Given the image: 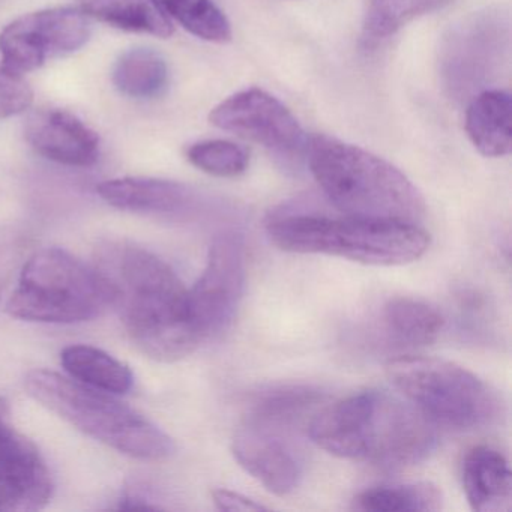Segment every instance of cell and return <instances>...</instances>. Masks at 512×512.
I'll list each match as a JSON object with an SVG mask.
<instances>
[{
    "instance_id": "6da1fadb",
    "label": "cell",
    "mask_w": 512,
    "mask_h": 512,
    "mask_svg": "<svg viewBox=\"0 0 512 512\" xmlns=\"http://www.w3.org/2000/svg\"><path fill=\"white\" fill-rule=\"evenodd\" d=\"M95 259L113 308L140 352L155 361L175 362L200 346L188 289L164 260L125 241L106 242L97 248Z\"/></svg>"
},
{
    "instance_id": "7a4b0ae2",
    "label": "cell",
    "mask_w": 512,
    "mask_h": 512,
    "mask_svg": "<svg viewBox=\"0 0 512 512\" xmlns=\"http://www.w3.org/2000/svg\"><path fill=\"white\" fill-rule=\"evenodd\" d=\"M308 434L335 457L383 469L415 466L437 445L436 428L418 407L376 389L325 407L310 422Z\"/></svg>"
},
{
    "instance_id": "3957f363",
    "label": "cell",
    "mask_w": 512,
    "mask_h": 512,
    "mask_svg": "<svg viewBox=\"0 0 512 512\" xmlns=\"http://www.w3.org/2000/svg\"><path fill=\"white\" fill-rule=\"evenodd\" d=\"M307 155L317 184L347 217L412 224L424 217L418 188L383 158L328 136L311 137Z\"/></svg>"
},
{
    "instance_id": "277c9868",
    "label": "cell",
    "mask_w": 512,
    "mask_h": 512,
    "mask_svg": "<svg viewBox=\"0 0 512 512\" xmlns=\"http://www.w3.org/2000/svg\"><path fill=\"white\" fill-rule=\"evenodd\" d=\"M272 244L286 253L325 254L368 266H403L427 253L418 224L368 218L280 214L268 223Z\"/></svg>"
},
{
    "instance_id": "5b68a950",
    "label": "cell",
    "mask_w": 512,
    "mask_h": 512,
    "mask_svg": "<svg viewBox=\"0 0 512 512\" xmlns=\"http://www.w3.org/2000/svg\"><path fill=\"white\" fill-rule=\"evenodd\" d=\"M25 386L50 412L121 454L152 461L175 454L172 437L110 392L50 370L31 371Z\"/></svg>"
},
{
    "instance_id": "8992f818",
    "label": "cell",
    "mask_w": 512,
    "mask_h": 512,
    "mask_svg": "<svg viewBox=\"0 0 512 512\" xmlns=\"http://www.w3.org/2000/svg\"><path fill=\"white\" fill-rule=\"evenodd\" d=\"M110 308L112 293L103 275L61 248L29 257L7 302L11 316L40 323L88 322Z\"/></svg>"
},
{
    "instance_id": "52a82bcc",
    "label": "cell",
    "mask_w": 512,
    "mask_h": 512,
    "mask_svg": "<svg viewBox=\"0 0 512 512\" xmlns=\"http://www.w3.org/2000/svg\"><path fill=\"white\" fill-rule=\"evenodd\" d=\"M392 385L434 425L481 430L502 413L496 392L472 371L430 356H400L386 364Z\"/></svg>"
},
{
    "instance_id": "ba28073f",
    "label": "cell",
    "mask_w": 512,
    "mask_h": 512,
    "mask_svg": "<svg viewBox=\"0 0 512 512\" xmlns=\"http://www.w3.org/2000/svg\"><path fill=\"white\" fill-rule=\"evenodd\" d=\"M245 278L244 242L235 233L217 236L202 277L188 290L191 323L202 343L232 325L244 296Z\"/></svg>"
},
{
    "instance_id": "9c48e42d",
    "label": "cell",
    "mask_w": 512,
    "mask_h": 512,
    "mask_svg": "<svg viewBox=\"0 0 512 512\" xmlns=\"http://www.w3.org/2000/svg\"><path fill=\"white\" fill-rule=\"evenodd\" d=\"M89 37L91 26L82 11L53 8L26 14L0 34L2 67L23 76L52 59L76 53Z\"/></svg>"
},
{
    "instance_id": "30bf717a",
    "label": "cell",
    "mask_w": 512,
    "mask_h": 512,
    "mask_svg": "<svg viewBox=\"0 0 512 512\" xmlns=\"http://www.w3.org/2000/svg\"><path fill=\"white\" fill-rule=\"evenodd\" d=\"M209 121L214 127L262 145L281 160L299 161L308 140L284 104L268 92L248 89L218 104Z\"/></svg>"
},
{
    "instance_id": "8fae6325",
    "label": "cell",
    "mask_w": 512,
    "mask_h": 512,
    "mask_svg": "<svg viewBox=\"0 0 512 512\" xmlns=\"http://www.w3.org/2000/svg\"><path fill=\"white\" fill-rule=\"evenodd\" d=\"M508 37V23L491 13L452 32L442 53V73L452 95L467 97L490 82L505 55Z\"/></svg>"
},
{
    "instance_id": "7c38bea8",
    "label": "cell",
    "mask_w": 512,
    "mask_h": 512,
    "mask_svg": "<svg viewBox=\"0 0 512 512\" xmlns=\"http://www.w3.org/2000/svg\"><path fill=\"white\" fill-rule=\"evenodd\" d=\"M53 496V479L35 443L11 422L0 398V512L43 509Z\"/></svg>"
},
{
    "instance_id": "4fadbf2b",
    "label": "cell",
    "mask_w": 512,
    "mask_h": 512,
    "mask_svg": "<svg viewBox=\"0 0 512 512\" xmlns=\"http://www.w3.org/2000/svg\"><path fill=\"white\" fill-rule=\"evenodd\" d=\"M232 452L245 472L277 496L292 493L301 481V464L277 431L247 422L236 431Z\"/></svg>"
},
{
    "instance_id": "5bb4252c",
    "label": "cell",
    "mask_w": 512,
    "mask_h": 512,
    "mask_svg": "<svg viewBox=\"0 0 512 512\" xmlns=\"http://www.w3.org/2000/svg\"><path fill=\"white\" fill-rule=\"evenodd\" d=\"M25 136L37 154L64 166L89 167L100 155L97 133L67 110H38L26 122Z\"/></svg>"
},
{
    "instance_id": "9a60e30c",
    "label": "cell",
    "mask_w": 512,
    "mask_h": 512,
    "mask_svg": "<svg viewBox=\"0 0 512 512\" xmlns=\"http://www.w3.org/2000/svg\"><path fill=\"white\" fill-rule=\"evenodd\" d=\"M97 193L113 208L131 212L182 214L202 203L190 187L166 179H112L98 185Z\"/></svg>"
},
{
    "instance_id": "2e32d148",
    "label": "cell",
    "mask_w": 512,
    "mask_h": 512,
    "mask_svg": "<svg viewBox=\"0 0 512 512\" xmlns=\"http://www.w3.org/2000/svg\"><path fill=\"white\" fill-rule=\"evenodd\" d=\"M463 487L473 511H511L512 473L502 452L490 446L470 449L463 463Z\"/></svg>"
},
{
    "instance_id": "e0dca14e",
    "label": "cell",
    "mask_w": 512,
    "mask_h": 512,
    "mask_svg": "<svg viewBox=\"0 0 512 512\" xmlns=\"http://www.w3.org/2000/svg\"><path fill=\"white\" fill-rule=\"evenodd\" d=\"M445 317L433 305L410 296H394L380 310V329L389 346H430L445 328Z\"/></svg>"
},
{
    "instance_id": "ac0fdd59",
    "label": "cell",
    "mask_w": 512,
    "mask_h": 512,
    "mask_svg": "<svg viewBox=\"0 0 512 512\" xmlns=\"http://www.w3.org/2000/svg\"><path fill=\"white\" fill-rule=\"evenodd\" d=\"M511 113V95L505 91H482L470 101L467 136L485 157H505L511 152Z\"/></svg>"
},
{
    "instance_id": "d6986e66",
    "label": "cell",
    "mask_w": 512,
    "mask_h": 512,
    "mask_svg": "<svg viewBox=\"0 0 512 512\" xmlns=\"http://www.w3.org/2000/svg\"><path fill=\"white\" fill-rule=\"evenodd\" d=\"M82 13L122 31L169 38L173 25L158 0H82Z\"/></svg>"
},
{
    "instance_id": "ffe728a7",
    "label": "cell",
    "mask_w": 512,
    "mask_h": 512,
    "mask_svg": "<svg viewBox=\"0 0 512 512\" xmlns=\"http://www.w3.org/2000/svg\"><path fill=\"white\" fill-rule=\"evenodd\" d=\"M61 362L70 377L92 388L125 394L133 386L130 367L97 347L88 344L65 347Z\"/></svg>"
},
{
    "instance_id": "44dd1931",
    "label": "cell",
    "mask_w": 512,
    "mask_h": 512,
    "mask_svg": "<svg viewBox=\"0 0 512 512\" xmlns=\"http://www.w3.org/2000/svg\"><path fill=\"white\" fill-rule=\"evenodd\" d=\"M320 400L322 394L310 386H277L260 392L253 398L248 424L274 431L292 427Z\"/></svg>"
},
{
    "instance_id": "7402d4cb",
    "label": "cell",
    "mask_w": 512,
    "mask_h": 512,
    "mask_svg": "<svg viewBox=\"0 0 512 512\" xmlns=\"http://www.w3.org/2000/svg\"><path fill=\"white\" fill-rule=\"evenodd\" d=\"M169 70L166 61L154 50L133 49L124 53L113 70L116 88L137 100L157 97L166 89Z\"/></svg>"
},
{
    "instance_id": "603a6c76",
    "label": "cell",
    "mask_w": 512,
    "mask_h": 512,
    "mask_svg": "<svg viewBox=\"0 0 512 512\" xmlns=\"http://www.w3.org/2000/svg\"><path fill=\"white\" fill-rule=\"evenodd\" d=\"M442 506V491L431 482L382 485L362 491L353 500V508L373 512H434L442 509Z\"/></svg>"
},
{
    "instance_id": "cb8c5ba5",
    "label": "cell",
    "mask_w": 512,
    "mask_h": 512,
    "mask_svg": "<svg viewBox=\"0 0 512 512\" xmlns=\"http://www.w3.org/2000/svg\"><path fill=\"white\" fill-rule=\"evenodd\" d=\"M454 0H370L362 35L367 44L388 40L406 23L451 5Z\"/></svg>"
},
{
    "instance_id": "d4e9b609",
    "label": "cell",
    "mask_w": 512,
    "mask_h": 512,
    "mask_svg": "<svg viewBox=\"0 0 512 512\" xmlns=\"http://www.w3.org/2000/svg\"><path fill=\"white\" fill-rule=\"evenodd\" d=\"M161 7L190 34L209 43L232 40L229 20L212 0H160Z\"/></svg>"
},
{
    "instance_id": "484cf974",
    "label": "cell",
    "mask_w": 512,
    "mask_h": 512,
    "mask_svg": "<svg viewBox=\"0 0 512 512\" xmlns=\"http://www.w3.org/2000/svg\"><path fill=\"white\" fill-rule=\"evenodd\" d=\"M187 158L194 167L220 178L242 175L250 163L247 149L227 140H205L187 151Z\"/></svg>"
},
{
    "instance_id": "4316f807",
    "label": "cell",
    "mask_w": 512,
    "mask_h": 512,
    "mask_svg": "<svg viewBox=\"0 0 512 512\" xmlns=\"http://www.w3.org/2000/svg\"><path fill=\"white\" fill-rule=\"evenodd\" d=\"M34 103V92L22 74L0 67V119L25 112Z\"/></svg>"
},
{
    "instance_id": "83f0119b",
    "label": "cell",
    "mask_w": 512,
    "mask_h": 512,
    "mask_svg": "<svg viewBox=\"0 0 512 512\" xmlns=\"http://www.w3.org/2000/svg\"><path fill=\"white\" fill-rule=\"evenodd\" d=\"M212 499L215 505L221 511H241V512H254L265 511V506L257 503L256 500L244 496V494L236 493L232 490H214L212 491Z\"/></svg>"
},
{
    "instance_id": "f1b7e54d",
    "label": "cell",
    "mask_w": 512,
    "mask_h": 512,
    "mask_svg": "<svg viewBox=\"0 0 512 512\" xmlns=\"http://www.w3.org/2000/svg\"><path fill=\"white\" fill-rule=\"evenodd\" d=\"M119 509H158V506L151 505L145 497L130 494L119 502Z\"/></svg>"
},
{
    "instance_id": "f546056e",
    "label": "cell",
    "mask_w": 512,
    "mask_h": 512,
    "mask_svg": "<svg viewBox=\"0 0 512 512\" xmlns=\"http://www.w3.org/2000/svg\"><path fill=\"white\" fill-rule=\"evenodd\" d=\"M11 260L10 254L7 251H0V295L4 292L5 284H7L8 277L11 274Z\"/></svg>"
}]
</instances>
